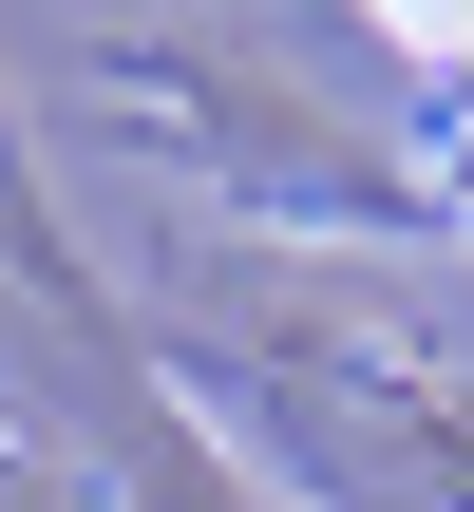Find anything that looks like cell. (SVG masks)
<instances>
[{
	"label": "cell",
	"instance_id": "6da1fadb",
	"mask_svg": "<svg viewBox=\"0 0 474 512\" xmlns=\"http://www.w3.org/2000/svg\"><path fill=\"white\" fill-rule=\"evenodd\" d=\"M380 19H399L418 57H474V0H380Z\"/></svg>",
	"mask_w": 474,
	"mask_h": 512
}]
</instances>
